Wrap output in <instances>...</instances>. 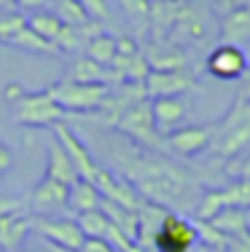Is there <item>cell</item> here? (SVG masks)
<instances>
[{
	"mask_svg": "<svg viewBox=\"0 0 250 252\" xmlns=\"http://www.w3.org/2000/svg\"><path fill=\"white\" fill-rule=\"evenodd\" d=\"M221 40L231 46L250 43V8H231L221 19Z\"/></svg>",
	"mask_w": 250,
	"mask_h": 252,
	"instance_id": "19",
	"label": "cell"
},
{
	"mask_svg": "<svg viewBox=\"0 0 250 252\" xmlns=\"http://www.w3.org/2000/svg\"><path fill=\"white\" fill-rule=\"evenodd\" d=\"M118 164L143 199L159 207L191 209L202 193V185L188 172L162 158L156 151H132V156H118Z\"/></svg>",
	"mask_w": 250,
	"mask_h": 252,
	"instance_id": "1",
	"label": "cell"
},
{
	"mask_svg": "<svg viewBox=\"0 0 250 252\" xmlns=\"http://www.w3.org/2000/svg\"><path fill=\"white\" fill-rule=\"evenodd\" d=\"M196 239H199L196 228L186 218H178V215L167 212L156 236H153V250L156 252H191Z\"/></svg>",
	"mask_w": 250,
	"mask_h": 252,
	"instance_id": "7",
	"label": "cell"
},
{
	"mask_svg": "<svg viewBox=\"0 0 250 252\" xmlns=\"http://www.w3.org/2000/svg\"><path fill=\"white\" fill-rule=\"evenodd\" d=\"M210 225L215 231H221L223 236H231V239H248L250 231H248V218H245V209H234V207H223L215 218L210 220Z\"/></svg>",
	"mask_w": 250,
	"mask_h": 252,
	"instance_id": "22",
	"label": "cell"
},
{
	"mask_svg": "<svg viewBox=\"0 0 250 252\" xmlns=\"http://www.w3.org/2000/svg\"><path fill=\"white\" fill-rule=\"evenodd\" d=\"M164 145L178 156H196L210 148V126H180L164 134Z\"/></svg>",
	"mask_w": 250,
	"mask_h": 252,
	"instance_id": "14",
	"label": "cell"
},
{
	"mask_svg": "<svg viewBox=\"0 0 250 252\" xmlns=\"http://www.w3.org/2000/svg\"><path fill=\"white\" fill-rule=\"evenodd\" d=\"M100 201H103V196H100V190L94 188V183H89V180H75L68 188V209L75 215L100 209Z\"/></svg>",
	"mask_w": 250,
	"mask_h": 252,
	"instance_id": "21",
	"label": "cell"
},
{
	"mask_svg": "<svg viewBox=\"0 0 250 252\" xmlns=\"http://www.w3.org/2000/svg\"><path fill=\"white\" fill-rule=\"evenodd\" d=\"M116 46H118V38H113V35H108V32H97L86 43L83 54L92 57L94 62H100L103 67H108V64L113 62V57H116Z\"/></svg>",
	"mask_w": 250,
	"mask_h": 252,
	"instance_id": "25",
	"label": "cell"
},
{
	"mask_svg": "<svg viewBox=\"0 0 250 252\" xmlns=\"http://www.w3.org/2000/svg\"><path fill=\"white\" fill-rule=\"evenodd\" d=\"M51 129H54V137L59 140V145L65 148V153H68L70 161H73L78 180H89V183H94V175H97L100 164H94L92 153H89V148L78 140V134H75V131L70 129V126L65 124V121L54 124Z\"/></svg>",
	"mask_w": 250,
	"mask_h": 252,
	"instance_id": "9",
	"label": "cell"
},
{
	"mask_svg": "<svg viewBox=\"0 0 250 252\" xmlns=\"http://www.w3.org/2000/svg\"><path fill=\"white\" fill-rule=\"evenodd\" d=\"M113 129H118L132 145L145 148V151H159V148H164V137L156 131L153 113H151V99L148 97L135 102V105L116 121Z\"/></svg>",
	"mask_w": 250,
	"mask_h": 252,
	"instance_id": "4",
	"label": "cell"
},
{
	"mask_svg": "<svg viewBox=\"0 0 250 252\" xmlns=\"http://www.w3.org/2000/svg\"><path fill=\"white\" fill-rule=\"evenodd\" d=\"M221 209H223L221 190L210 188V190H202L199 193V199H196V204L191 207V215H194V220H199V223H210Z\"/></svg>",
	"mask_w": 250,
	"mask_h": 252,
	"instance_id": "26",
	"label": "cell"
},
{
	"mask_svg": "<svg viewBox=\"0 0 250 252\" xmlns=\"http://www.w3.org/2000/svg\"><path fill=\"white\" fill-rule=\"evenodd\" d=\"M51 97L65 113H94L103 99L108 97L110 86L108 83H75V81H59L49 86Z\"/></svg>",
	"mask_w": 250,
	"mask_h": 252,
	"instance_id": "5",
	"label": "cell"
},
{
	"mask_svg": "<svg viewBox=\"0 0 250 252\" xmlns=\"http://www.w3.org/2000/svg\"><path fill=\"white\" fill-rule=\"evenodd\" d=\"M118 8L124 11V16L129 19V25H135L138 35L148 32V19H151V0H113Z\"/></svg>",
	"mask_w": 250,
	"mask_h": 252,
	"instance_id": "24",
	"label": "cell"
},
{
	"mask_svg": "<svg viewBox=\"0 0 250 252\" xmlns=\"http://www.w3.org/2000/svg\"><path fill=\"white\" fill-rule=\"evenodd\" d=\"M75 3H78L81 8L86 11L89 19H94V22H105V19H108V14H110L108 0H75Z\"/></svg>",
	"mask_w": 250,
	"mask_h": 252,
	"instance_id": "32",
	"label": "cell"
},
{
	"mask_svg": "<svg viewBox=\"0 0 250 252\" xmlns=\"http://www.w3.org/2000/svg\"><path fill=\"white\" fill-rule=\"evenodd\" d=\"M16 252H40V250H22V247H19V250H16Z\"/></svg>",
	"mask_w": 250,
	"mask_h": 252,
	"instance_id": "43",
	"label": "cell"
},
{
	"mask_svg": "<svg viewBox=\"0 0 250 252\" xmlns=\"http://www.w3.org/2000/svg\"><path fill=\"white\" fill-rule=\"evenodd\" d=\"M30 231H35L38 236H43L49 244L57 247H68V250H81L83 244V233L75 218H57V215H33L30 218Z\"/></svg>",
	"mask_w": 250,
	"mask_h": 252,
	"instance_id": "6",
	"label": "cell"
},
{
	"mask_svg": "<svg viewBox=\"0 0 250 252\" xmlns=\"http://www.w3.org/2000/svg\"><path fill=\"white\" fill-rule=\"evenodd\" d=\"M0 252H3V250H0Z\"/></svg>",
	"mask_w": 250,
	"mask_h": 252,
	"instance_id": "44",
	"label": "cell"
},
{
	"mask_svg": "<svg viewBox=\"0 0 250 252\" xmlns=\"http://www.w3.org/2000/svg\"><path fill=\"white\" fill-rule=\"evenodd\" d=\"M3 46H11V49L19 51H30V54H57V46L51 40H43L40 35H35L27 25L19 27L16 32H11L8 38L3 40Z\"/></svg>",
	"mask_w": 250,
	"mask_h": 252,
	"instance_id": "23",
	"label": "cell"
},
{
	"mask_svg": "<svg viewBox=\"0 0 250 252\" xmlns=\"http://www.w3.org/2000/svg\"><path fill=\"white\" fill-rule=\"evenodd\" d=\"M46 177L57 180V183H62V185H73L75 180H78L73 161H70V156L65 153V148L59 145L57 137L51 140L49 151H46Z\"/></svg>",
	"mask_w": 250,
	"mask_h": 252,
	"instance_id": "18",
	"label": "cell"
},
{
	"mask_svg": "<svg viewBox=\"0 0 250 252\" xmlns=\"http://www.w3.org/2000/svg\"><path fill=\"white\" fill-rule=\"evenodd\" d=\"M151 113L156 131L164 137L172 129H178L180 121L186 118V102H183V97H156L151 99Z\"/></svg>",
	"mask_w": 250,
	"mask_h": 252,
	"instance_id": "15",
	"label": "cell"
},
{
	"mask_svg": "<svg viewBox=\"0 0 250 252\" xmlns=\"http://www.w3.org/2000/svg\"><path fill=\"white\" fill-rule=\"evenodd\" d=\"M210 145L221 158H234L250 145V102H234L218 129H210Z\"/></svg>",
	"mask_w": 250,
	"mask_h": 252,
	"instance_id": "3",
	"label": "cell"
},
{
	"mask_svg": "<svg viewBox=\"0 0 250 252\" xmlns=\"http://www.w3.org/2000/svg\"><path fill=\"white\" fill-rule=\"evenodd\" d=\"M62 81H75V83H108V70L100 62H94L86 54H73L62 70Z\"/></svg>",
	"mask_w": 250,
	"mask_h": 252,
	"instance_id": "17",
	"label": "cell"
},
{
	"mask_svg": "<svg viewBox=\"0 0 250 252\" xmlns=\"http://www.w3.org/2000/svg\"><path fill=\"white\" fill-rule=\"evenodd\" d=\"M62 25L65 22L59 19L57 14H51V11H38V14L27 16V27L33 30L35 35H40L43 40H51V43H54V38L59 35Z\"/></svg>",
	"mask_w": 250,
	"mask_h": 252,
	"instance_id": "27",
	"label": "cell"
},
{
	"mask_svg": "<svg viewBox=\"0 0 250 252\" xmlns=\"http://www.w3.org/2000/svg\"><path fill=\"white\" fill-rule=\"evenodd\" d=\"M231 172H234V177H245V180H250V156H245L242 161H237Z\"/></svg>",
	"mask_w": 250,
	"mask_h": 252,
	"instance_id": "37",
	"label": "cell"
},
{
	"mask_svg": "<svg viewBox=\"0 0 250 252\" xmlns=\"http://www.w3.org/2000/svg\"><path fill=\"white\" fill-rule=\"evenodd\" d=\"M194 78L183 70V73H167V70H148L143 89H145L148 99L156 97H183V94L194 92Z\"/></svg>",
	"mask_w": 250,
	"mask_h": 252,
	"instance_id": "11",
	"label": "cell"
},
{
	"mask_svg": "<svg viewBox=\"0 0 250 252\" xmlns=\"http://www.w3.org/2000/svg\"><path fill=\"white\" fill-rule=\"evenodd\" d=\"M0 11H16V0H0Z\"/></svg>",
	"mask_w": 250,
	"mask_h": 252,
	"instance_id": "41",
	"label": "cell"
},
{
	"mask_svg": "<svg viewBox=\"0 0 250 252\" xmlns=\"http://www.w3.org/2000/svg\"><path fill=\"white\" fill-rule=\"evenodd\" d=\"M11 164H14V153L5 145V140H0V183H3V177L11 172Z\"/></svg>",
	"mask_w": 250,
	"mask_h": 252,
	"instance_id": "33",
	"label": "cell"
},
{
	"mask_svg": "<svg viewBox=\"0 0 250 252\" xmlns=\"http://www.w3.org/2000/svg\"><path fill=\"white\" fill-rule=\"evenodd\" d=\"M245 218H248V231H250V209H245Z\"/></svg>",
	"mask_w": 250,
	"mask_h": 252,
	"instance_id": "42",
	"label": "cell"
},
{
	"mask_svg": "<svg viewBox=\"0 0 250 252\" xmlns=\"http://www.w3.org/2000/svg\"><path fill=\"white\" fill-rule=\"evenodd\" d=\"M3 97L11 105V110H14L16 124L27 126V129H49V126H54V124L68 118V113L54 102L49 89L27 92L22 83L11 81V83H5Z\"/></svg>",
	"mask_w": 250,
	"mask_h": 252,
	"instance_id": "2",
	"label": "cell"
},
{
	"mask_svg": "<svg viewBox=\"0 0 250 252\" xmlns=\"http://www.w3.org/2000/svg\"><path fill=\"white\" fill-rule=\"evenodd\" d=\"M202 35H205V22H202V14L191 5L183 3L180 11H178V19L175 25H172L170 35H167V40L170 43H194V40H202Z\"/></svg>",
	"mask_w": 250,
	"mask_h": 252,
	"instance_id": "16",
	"label": "cell"
},
{
	"mask_svg": "<svg viewBox=\"0 0 250 252\" xmlns=\"http://www.w3.org/2000/svg\"><path fill=\"white\" fill-rule=\"evenodd\" d=\"M27 25V16L19 11H0V43L8 38L11 32H16L19 27Z\"/></svg>",
	"mask_w": 250,
	"mask_h": 252,
	"instance_id": "31",
	"label": "cell"
},
{
	"mask_svg": "<svg viewBox=\"0 0 250 252\" xmlns=\"http://www.w3.org/2000/svg\"><path fill=\"white\" fill-rule=\"evenodd\" d=\"M22 199H8V196H0V218H5V215H14L22 209Z\"/></svg>",
	"mask_w": 250,
	"mask_h": 252,
	"instance_id": "35",
	"label": "cell"
},
{
	"mask_svg": "<svg viewBox=\"0 0 250 252\" xmlns=\"http://www.w3.org/2000/svg\"><path fill=\"white\" fill-rule=\"evenodd\" d=\"M250 67V57L242 46L218 43L207 57V73L218 81H240V75Z\"/></svg>",
	"mask_w": 250,
	"mask_h": 252,
	"instance_id": "8",
	"label": "cell"
},
{
	"mask_svg": "<svg viewBox=\"0 0 250 252\" xmlns=\"http://www.w3.org/2000/svg\"><path fill=\"white\" fill-rule=\"evenodd\" d=\"M231 8H250V0H223V14Z\"/></svg>",
	"mask_w": 250,
	"mask_h": 252,
	"instance_id": "39",
	"label": "cell"
},
{
	"mask_svg": "<svg viewBox=\"0 0 250 252\" xmlns=\"http://www.w3.org/2000/svg\"><path fill=\"white\" fill-rule=\"evenodd\" d=\"M54 14L65 22V25H83V22H89L86 11H83L75 0H57V11H54Z\"/></svg>",
	"mask_w": 250,
	"mask_h": 252,
	"instance_id": "30",
	"label": "cell"
},
{
	"mask_svg": "<svg viewBox=\"0 0 250 252\" xmlns=\"http://www.w3.org/2000/svg\"><path fill=\"white\" fill-rule=\"evenodd\" d=\"M237 102H250V67L240 75V89H237Z\"/></svg>",
	"mask_w": 250,
	"mask_h": 252,
	"instance_id": "36",
	"label": "cell"
},
{
	"mask_svg": "<svg viewBox=\"0 0 250 252\" xmlns=\"http://www.w3.org/2000/svg\"><path fill=\"white\" fill-rule=\"evenodd\" d=\"M75 223H78L81 233L86 239H105V231H108V218H105L100 209L75 215Z\"/></svg>",
	"mask_w": 250,
	"mask_h": 252,
	"instance_id": "29",
	"label": "cell"
},
{
	"mask_svg": "<svg viewBox=\"0 0 250 252\" xmlns=\"http://www.w3.org/2000/svg\"><path fill=\"white\" fill-rule=\"evenodd\" d=\"M221 190L223 207H234V209H250V180L237 177L234 183H229Z\"/></svg>",
	"mask_w": 250,
	"mask_h": 252,
	"instance_id": "28",
	"label": "cell"
},
{
	"mask_svg": "<svg viewBox=\"0 0 250 252\" xmlns=\"http://www.w3.org/2000/svg\"><path fill=\"white\" fill-rule=\"evenodd\" d=\"M49 0H16V8H25V11H33V8H43Z\"/></svg>",
	"mask_w": 250,
	"mask_h": 252,
	"instance_id": "38",
	"label": "cell"
},
{
	"mask_svg": "<svg viewBox=\"0 0 250 252\" xmlns=\"http://www.w3.org/2000/svg\"><path fill=\"white\" fill-rule=\"evenodd\" d=\"M81 252H116L105 239H83Z\"/></svg>",
	"mask_w": 250,
	"mask_h": 252,
	"instance_id": "34",
	"label": "cell"
},
{
	"mask_svg": "<svg viewBox=\"0 0 250 252\" xmlns=\"http://www.w3.org/2000/svg\"><path fill=\"white\" fill-rule=\"evenodd\" d=\"M68 188L70 185H62L51 177H40L35 183V188L30 190V199L25 201L33 215H54V212H62L68 209Z\"/></svg>",
	"mask_w": 250,
	"mask_h": 252,
	"instance_id": "10",
	"label": "cell"
},
{
	"mask_svg": "<svg viewBox=\"0 0 250 252\" xmlns=\"http://www.w3.org/2000/svg\"><path fill=\"white\" fill-rule=\"evenodd\" d=\"M27 233H30V218H22L19 212L0 218V250L16 252L25 244Z\"/></svg>",
	"mask_w": 250,
	"mask_h": 252,
	"instance_id": "20",
	"label": "cell"
},
{
	"mask_svg": "<svg viewBox=\"0 0 250 252\" xmlns=\"http://www.w3.org/2000/svg\"><path fill=\"white\" fill-rule=\"evenodd\" d=\"M148 62V70H167V73H183L188 67V57L178 43L170 40H151L145 49H140Z\"/></svg>",
	"mask_w": 250,
	"mask_h": 252,
	"instance_id": "13",
	"label": "cell"
},
{
	"mask_svg": "<svg viewBox=\"0 0 250 252\" xmlns=\"http://www.w3.org/2000/svg\"><path fill=\"white\" fill-rule=\"evenodd\" d=\"M43 252H81V250H68V247H57V244H49L46 242V250Z\"/></svg>",
	"mask_w": 250,
	"mask_h": 252,
	"instance_id": "40",
	"label": "cell"
},
{
	"mask_svg": "<svg viewBox=\"0 0 250 252\" xmlns=\"http://www.w3.org/2000/svg\"><path fill=\"white\" fill-rule=\"evenodd\" d=\"M94 188L100 190L103 199L116 201V204L129 207V209H138L140 201H143V196L138 193V188H135L127 177H118V175H113L110 169H103V166H100L97 175H94Z\"/></svg>",
	"mask_w": 250,
	"mask_h": 252,
	"instance_id": "12",
	"label": "cell"
}]
</instances>
